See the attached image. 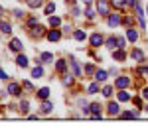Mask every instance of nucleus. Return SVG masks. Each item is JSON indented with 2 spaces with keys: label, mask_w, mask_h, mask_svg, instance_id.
<instances>
[{
  "label": "nucleus",
  "mask_w": 148,
  "mask_h": 138,
  "mask_svg": "<svg viewBox=\"0 0 148 138\" xmlns=\"http://www.w3.org/2000/svg\"><path fill=\"white\" fill-rule=\"evenodd\" d=\"M97 12L101 14V16H109L111 14V2H107V0H97Z\"/></svg>",
  "instance_id": "nucleus-1"
},
{
  "label": "nucleus",
  "mask_w": 148,
  "mask_h": 138,
  "mask_svg": "<svg viewBox=\"0 0 148 138\" xmlns=\"http://www.w3.org/2000/svg\"><path fill=\"white\" fill-rule=\"evenodd\" d=\"M114 85H116L119 89H125V87L130 85V77H125V75H123V77H119V79L114 81Z\"/></svg>",
  "instance_id": "nucleus-2"
},
{
  "label": "nucleus",
  "mask_w": 148,
  "mask_h": 138,
  "mask_svg": "<svg viewBox=\"0 0 148 138\" xmlns=\"http://www.w3.org/2000/svg\"><path fill=\"white\" fill-rule=\"evenodd\" d=\"M8 93H10L12 97H18V95L22 93V87H20L18 83H10V85H8Z\"/></svg>",
  "instance_id": "nucleus-3"
},
{
  "label": "nucleus",
  "mask_w": 148,
  "mask_h": 138,
  "mask_svg": "<svg viewBox=\"0 0 148 138\" xmlns=\"http://www.w3.org/2000/svg\"><path fill=\"white\" fill-rule=\"evenodd\" d=\"M121 22H123V20H121V16H119V14H109V26H111V28L119 26Z\"/></svg>",
  "instance_id": "nucleus-4"
},
{
  "label": "nucleus",
  "mask_w": 148,
  "mask_h": 138,
  "mask_svg": "<svg viewBox=\"0 0 148 138\" xmlns=\"http://www.w3.org/2000/svg\"><path fill=\"white\" fill-rule=\"evenodd\" d=\"M91 46H93V47L103 46V36H101V34H93V36H91Z\"/></svg>",
  "instance_id": "nucleus-5"
},
{
  "label": "nucleus",
  "mask_w": 148,
  "mask_h": 138,
  "mask_svg": "<svg viewBox=\"0 0 148 138\" xmlns=\"http://www.w3.org/2000/svg\"><path fill=\"white\" fill-rule=\"evenodd\" d=\"M126 38H128L130 42H136V40H138V32H136V30H132V26H128V30H126Z\"/></svg>",
  "instance_id": "nucleus-6"
},
{
  "label": "nucleus",
  "mask_w": 148,
  "mask_h": 138,
  "mask_svg": "<svg viewBox=\"0 0 148 138\" xmlns=\"http://www.w3.org/2000/svg\"><path fill=\"white\" fill-rule=\"evenodd\" d=\"M59 38H61V32H59V30H51V32H47V40H49V42H57Z\"/></svg>",
  "instance_id": "nucleus-7"
},
{
  "label": "nucleus",
  "mask_w": 148,
  "mask_h": 138,
  "mask_svg": "<svg viewBox=\"0 0 148 138\" xmlns=\"http://www.w3.org/2000/svg\"><path fill=\"white\" fill-rule=\"evenodd\" d=\"M119 111H121L119 103H109V115H111V116H116V115H119Z\"/></svg>",
  "instance_id": "nucleus-8"
},
{
  "label": "nucleus",
  "mask_w": 148,
  "mask_h": 138,
  "mask_svg": "<svg viewBox=\"0 0 148 138\" xmlns=\"http://www.w3.org/2000/svg\"><path fill=\"white\" fill-rule=\"evenodd\" d=\"M113 57L116 59V61H123V59L126 57V53L123 51V47H116V51H113Z\"/></svg>",
  "instance_id": "nucleus-9"
},
{
  "label": "nucleus",
  "mask_w": 148,
  "mask_h": 138,
  "mask_svg": "<svg viewBox=\"0 0 148 138\" xmlns=\"http://www.w3.org/2000/svg\"><path fill=\"white\" fill-rule=\"evenodd\" d=\"M130 57H132V59H136V61H144V53H142L140 49H132Z\"/></svg>",
  "instance_id": "nucleus-10"
},
{
  "label": "nucleus",
  "mask_w": 148,
  "mask_h": 138,
  "mask_svg": "<svg viewBox=\"0 0 148 138\" xmlns=\"http://www.w3.org/2000/svg\"><path fill=\"white\" fill-rule=\"evenodd\" d=\"M10 49H14V51H22V42H20V40H12L10 42Z\"/></svg>",
  "instance_id": "nucleus-11"
},
{
  "label": "nucleus",
  "mask_w": 148,
  "mask_h": 138,
  "mask_svg": "<svg viewBox=\"0 0 148 138\" xmlns=\"http://www.w3.org/2000/svg\"><path fill=\"white\" fill-rule=\"evenodd\" d=\"M16 63H18V65H20V67H28V57H26V55H22V53H20V55H18V57H16Z\"/></svg>",
  "instance_id": "nucleus-12"
},
{
  "label": "nucleus",
  "mask_w": 148,
  "mask_h": 138,
  "mask_svg": "<svg viewBox=\"0 0 148 138\" xmlns=\"http://www.w3.org/2000/svg\"><path fill=\"white\" fill-rule=\"evenodd\" d=\"M44 75V69H42V65H38V67L32 69V77H36V79H40Z\"/></svg>",
  "instance_id": "nucleus-13"
},
{
  "label": "nucleus",
  "mask_w": 148,
  "mask_h": 138,
  "mask_svg": "<svg viewBox=\"0 0 148 138\" xmlns=\"http://www.w3.org/2000/svg\"><path fill=\"white\" fill-rule=\"evenodd\" d=\"M51 111H53V103H44L42 105V113H44V115H49Z\"/></svg>",
  "instance_id": "nucleus-14"
},
{
  "label": "nucleus",
  "mask_w": 148,
  "mask_h": 138,
  "mask_svg": "<svg viewBox=\"0 0 148 138\" xmlns=\"http://www.w3.org/2000/svg\"><path fill=\"white\" fill-rule=\"evenodd\" d=\"M107 47H111V49L119 47V38H109L107 40Z\"/></svg>",
  "instance_id": "nucleus-15"
},
{
  "label": "nucleus",
  "mask_w": 148,
  "mask_h": 138,
  "mask_svg": "<svg viewBox=\"0 0 148 138\" xmlns=\"http://www.w3.org/2000/svg\"><path fill=\"white\" fill-rule=\"evenodd\" d=\"M73 38H75V40H79V42H83V40L87 38V34H85L83 30H75V32H73Z\"/></svg>",
  "instance_id": "nucleus-16"
},
{
  "label": "nucleus",
  "mask_w": 148,
  "mask_h": 138,
  "mask_svg": "<svg viewBox=\"0 0 148 138\" xmlns=\"http://www.w3.org/2000/svg\"><path fill=\"white\" fill-rule=\"evenodd\" d=\"M26 2H28L30 8H40V6L44 4V0H26Z\"/></svg>",
  "instance_id": "nucleus-17"
},
{
  "label": "nucleus",
  "mask_w": 148,
  "mask_h": 138,
  "mask_svg": "<svg viewBox=\"0 0 148 138\" xmlns=\"http://www.w3.org/2000/svg\"><path fill=\"white\" fill-rule=\"evenodd\" d=\"M38 97H40V99H47V97H49V89H47V87H42V89L38 91Z\"/></svg>",
  "instance_id": "nucleus-18"
},
{
  "label": "nucleus",
  "mask_w": 148,
  "mask_h": 138,
  "mask_svg": "<svg viewBox=\"0 0 148 138\" xmlns=\"http://www.w3.org/2000/svg\"><path fill=\"white\" fill-rule=\"evenodd\" d=\"M53 59V55L49 53V51H46V53H42V59H40V63H47V61H51Z\"/></svg>",
  "instance_id": "nucleus-19"
},
{
  "label": "nucleus",
  "mask_w": 148,
  "mask_h": 138,
  "mask_svg": "<svg viewBox=\"0 0 148 138\" xmlns=\"http://www.w3.org/2000/svg\"><path fill=\"white\" fill-rule=\"evenodd\" d=\"M111 4H113L114 8H125V6H126V0H111Z\"/></svg>",
  "instance_id": "nucleus-20"
},
{
  "label": "nucleus",
  "mask_w": 148,
  "mask_h": 138,
  "mask_svg": "<svg viewBox=\"0 0 148 138\" xmlns=\"http://www.w3.org/2000/svg\"><path fill=\"white\" fill-rule=\"evenodd\" d=\"M128 99H130V95H128L125 89H121V91H119V101H128Z\"/></svg>",
  "instance_id": "nucleus-21"
},
{
  "label": "nucleus",
  "mask_w": 148,
  "mask_h": 138,
  "mask_svg": "<svg viewBox=\"0 0 148 138\" xmlns=\"http://www.w3.org/2000/svg\"><path fill=\"white\" fill-rule=\"evenodd\" d=\"M0 30H2L4 34H10V32H12V28H10V24H8V22H2V24H0Z\"/></svg>",
  "instance_id": "nucleus-22"
},
{
  "label": "nucleus",
  "mask_w": 148,
  "mask_h": 138,
  "mask_svg": "<svg viewBox=\"0 0 148 138\" xmlns=\"http://www.w3.org/2000/svg\"><path fill=\"white\" fill-rule=\"evenodd\" d=\"M53 10H56V4H53V2L46 4V14H47V16H51V14H53Z\"/></svg>",
  "instance_id": "nucleus-23"
},
{
  "label": "nucleus",
  "mask_w": 148,
  "mask_h": 138,
  "mask_svg": "<svg viewBox=\"0 0 148 138\" xmlns=\"http://www.w3.org/2000/svg\"><path fill=\"white\" fill-rule=\"evenodd\" d=\"M95 79L97 81H105L107 79V71H97V73H95Z\"/></svg>",
  "instance_id": "nucleus-24"
},
{
  "label": "nucleus",
  "mask_w": 148,
  "mask_h": 138,
  "mask_svg": "<svg viewBox=\"0 0 148 138\" xmlns=\"http://www.w3.org/2000/svg\"><path fill=\"white\" fill-rule=\"evenodd\" d=\"M59 24H61V20L57 16H49V26H59Z\"/></svg>",
  "instance_id": "nucleus-25"
},
{
  "label": "nucleus",
  "mask_w": 148,
  "mask_h": 138,
  "mask_svg": "<svg viewBox=\"0 0 148 138\" xmlns=\"http://www.w3.org/2000/svg\"><path fill=\"white\" fill-rule=\"evenodd\" d=\"M71 67H73V71H75V75H81V69H79V65H77L75 59H71Z\"/></svg>",
  "instance_id": "nucleus-26"
},
{
  "label": "nucleus",
  "mask_w": 148,
  "mask_h": 138,
  "mask_svg": "<svg viewBox=\"0 0 148 138\" xmlns=\"http://www.w3.org/2000/svg\"><path fill=\"white\" fill-rule=\"evenodd\" d=\"M63 85H73V77L65 73V75H63Z\"/></svg>",
  "instance_id": "nucleus-27"
},
{
  "label": "nucleus",
  "mask_w": 148,
  "mask_h": 138,
  "mask_svg": "<svg viewBox=\"0 0 148 138\" xmlns=\"http://www.w3.org/2000/svg\"><path fill=\"white\" fill-rule=\"evenodd\" d=\"M56 67H57V71H65V61H63V59H59V61L56 63Z\"/></svg>",
  "instance_id": "nucleus-28"
},
{
  "label": "nucleus",
  "mask_w": 148,
  "mask_h": 138,
  "mask_svg": "<svg viewBox=\"0 0 148 138\" xmlns=\"http://www.w3.org/2000/svg\"><path fill=\"white\" fill-rule=\"evenodd\" d=\"M85 16H87L89 20H93V18H95V10H93V8H87V10H85Z\"/></svg>",
  "instance_id": "nucleus-29"
},
{
  "label": "nucleus",
  "mask_w": 148,
  "mask_h": 138,
  "mask_svg": "<svg viewBox=\"0 0 148 138\" xmlns=\"http://www.w3.org/2000/svg\"><path fill=\"white\" fill-rule=\"evenodd\" d=\"M103 95H105V97H111V95H113V87H109V85H107V87L103 89Z\"/></svg>",
  "instance_id": "nucleus-30"
},
{
  "label": "nucleus",
  "mask_w": 148,
  "mask_h": 138,
  "mask_svg": "<svg viewBox=\"0 0 148 138\" xmlns=\"http://www.w3.org/2000/svg\"><path fill=\"white\" fill-rule=\"evenodd\" d=\"M28 107H30L28 101H22V103H20V111H22V113H28Z\"/></svg>",
  "instance_id": "nucleus-31"
},
{
  "label": "nucleus",
  "mask_w": 148,
  "mask_h": 138,
  "mask_svg": "<svg viewBox=\"0 0 148 138\" xmlns=\"http://www.w3.org/2000/svg\"><path fill=\"white\" fill-rule=\"evenodd\" d=\"M87 91H89V93H97V91H99V85H97V83H93V85H89V89H87Z\"/></svg>",
  "instance_id": "nucleus-32"
},
{
  "label": "nucleus",
  "mask_w": 148,
  "mask_h": 138,
  "mask_svg": "<svg viewBox=\"0 0 148 138\" xmlns=\"http://www.w3.org/2000/svg\"><path fill=\"white\" fill-rule=\"evenodd\" d=\"M24 87H26V89H30V91H34V85H32L30 81H24Z\"/></svg>",
  "instance_id": "nucleus-33"
},
{
  "label": "nucleus",
  "mask_w": 148,
  "mask_h": 138,
  "mask_svg": "<svg viewBox=\"0 0 148 138\" xmlns=\"http://www.w3.org/2000/svg\"><path fill=\"white\" fill-rule=\"evenodd\" d=\"M132 101H134V105H136L138 109H142V101H140V99H138V97H134V99H132Z\"/></svg>",
  "instance_id": "nucleus-34"
},
{
  "label": "nucleus",
  "mask_w": 148,
  "mask_h": 138,
  "mask_svg": "<svg viewBox=\"0 0 148 138\" xmlns=\"http://www.w3.org/2000/svg\"><path fill=\"white\" fill-rule=\"evenodd\" d=\"M138 73H140V75H146V77H148V67H140V69H138Z\"/></svg>",
  "instance_id": "nucleus-35"
},
{
  "label": "nucleus",
  "mask_w": 148,
  "mask_h": 138,
  "mask_svg": "<svg viewBox=\"0 0 148 138\" xmlns=\"http://www.w3.org/2000/svg\"><path fill=\"white\" fill-rule=\"evenodd\" d=\"M28 26H38V20H36V18H30V20H28Z\"/></svg>",
  "instance_id": "nucleus-36"
},
{
  "label": "nucleus",
  "mask_w": 148,
  "mask_h": 138,
  "mask_svg": "<svg viewBox=\"0 0 148 138\" xmlns=\"http://www.w3.org/2000/svg\"><path fill=\"white\" fill-rule=\"evenodd\" d=\"M36 34L42 36V34H44V28H42V26H36Z\"/></svg>",
  "instance_id": "nucleus-37"
},
{
  "label": "nucleus",
  "mask_w": 148,
  "mask_h": 138,
  "mask_svg": "<svg viewBox=\"0 0 148 138\" xmlns=\"http://www.w3.org/2000/svg\"><path fill=\"white\" fill-rule=\"evenodd\" d=\"M14 16H16V18H22L24 12H22V10H14Z\"/></svg>",
  "instance_id": "nucleus-38"
},
{
  "label": "nucleus",
  "mask_w": 148,
  "mask_h": 138,
  "mask_svg": "<svg viewBox=\"0 0 148 138\" xmlns=\"http://www.w3.org/2000/svg\"><path fill=\"white\" fill-rule=\"evenodd\" d=\"M0 79H8V75H6V71H4V69H0Z\"/></svg>",
  "instance_id": "nucleus-39"
},
{
  "label": "nucleus",
  "mask_w": 148,
  "mask_h": 138,
  "mask_svg": "<svg viewBox=\"0 0 148 138\" xmlns=\"http://www.w3.org/2000/svg\"><path fill=\"white\" fill-rule=\"evenodd\" d=\"M85 71H87V73H93V71H95V67H93V65H87V67H85Z\"/></svg>",
  "instance_id": "nucleus-40"
},
{
  "label": "nucleus",
  "mask_w": 148,
  "mask_h": 138,
  "mask_svg": "<svg viewBox=\"0 0 148 138\" xmlns=\"http://www.w3.org/2000/svg\"><path fill=\"white\" fill-rule=\"evenodd\" d=\"M136 4V0H126V6H134Z\"/></svg>",
  "instance_id": "nucleus-41"
},
{
  "label": "nucleus",
  "mask_w": 148,
  "mask_h": 138,
  "mask_svg": "<svg viewBox=\"0 0 148 138\" xmlns=\"http://www.w3.org/2000/svg\"><path fill=\"white\" fill-rule=\"evenodd\" d=\"M142 97H144V99H148V87H146V89H142Z\"/></svg>",
  "instance_id": "nucleus-42"
},
{
  "label": "nucleus",
  "mask_w": 148,
  "mask_h": 138,
  "mask_svg": "<svg viewBox=\"0 0 148 138\" xmlns=\"http://www.w3.org/2000/svg\"><path fill=\"white\" fill-rule=\"evenodd\" d=\"M2 14H4V8H2V6H0V16H2Z\"/></svg>",
  "instance_id": "nucleus-43"
},
{
  "label": "nucleus",
  "mask_w": 148,
  "mask_h": 138,
  "mask_svg": "<svg viewBox=\"0 0 148 138\" xmlns=\"http://www.w3.org/2000/svg\"><path fill=\"white\" fill-rule=\"evenodd\" d=\"M83 2H85V4H91V0H83Z\"/></svg>",
  "instance_id": "nucleus-44"
},
{
  "label": "nucleus",
  "mask_w": 148,
  "mask_h": 138,
  "mask_svg": "<svg viewBox=\"0 0 148 138\" xmlns=\"http://www.w3.org/2000/svg\"><path fill=\"white\" fill-rule=\"evenodd\" d=\"M146 12H148V4H146Z\"/></svg>",
  "instance_id": "nucleus-45"
},
{
  "label": "nucleus",
  "mask_w": 148,
  "mask_h": 138,
  "mask_svg": "<svg viewBox=\"0 0 148 138\" xmlns=\"http://www.w3.org/2000/svg\"><path fill=\"white\" fill-rule=\"evenodd\" d=\"M146 111H148V107H146Z\"/></svg>",
  "instance_id": "nucleus-46"
}]
</instances>
